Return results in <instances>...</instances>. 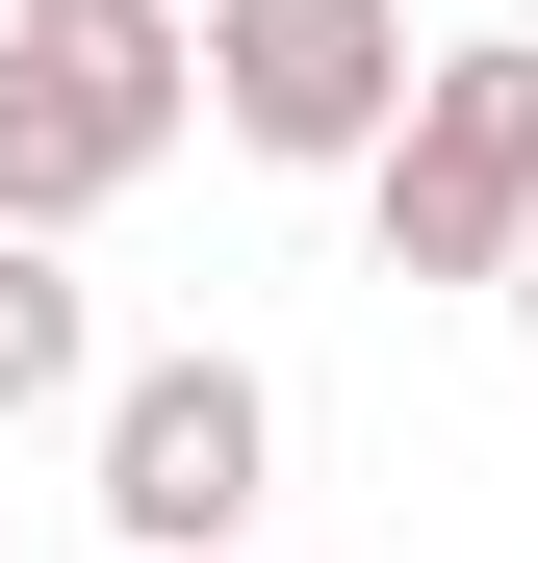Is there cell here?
I'll use <instances>...</instances> for the list:
<instances>
[{
	"instance_id": "6da1fadb",
	"label": "cell",
	"mask_w": 538,
	"mask_h": 563,
	"mask_svg": "<svg viewBox=\"0 0 538 563\" xmlns=\"http://www.w3.org/2000/svg\"><path fill=\"white\" fill-rule=\"evenodd\" d=\"M206 129V0H0V231H103Z\"/></svg>"
},
{
	"instance_id": "7a4b0ae2",
	"label": "cell",
	"mask_w": 538,
	"mask_h": 563,
	"mask_svg": "<svg viewBox=\"0 0 538 563\" xmlns=\"http://www.w3.org/2000/svg\"><path fill=\"white\" fill-rule=\"evenodd\" d=\"M359 206H385V282H513L538 256V26H462V52H436Z\"/></svg>"
},
{
	"instance_id": "3957f363",
	"label": "cell",
	"mask_w": 538,
	"mask_h": 563,
	"mask_svg": "<svg viewBox=\"0 0 538 563\" xmlns=\"http://www.w3.org/2000/svg\"><path fill=\"white\" fill-rule=\"evenodd\" d=\"M410 0H206V129L231 154H283V179H385L410 129Z\"/></svg>"
},
{
	"instance_id": "277c9868",
	"label": "cell",
	"mask_w": 538,
	"mask_h": 563,
	"mask_svg": "<svg viewBox=\"0 0 538 563\" xmlns=\"http://www.w3.org/2000/svg\"><path fill=\"white\" fill-rule=\"evenodd\" d=\"M256 487H283V385L256 358H129L103 385V538L129 563H231Z\"/></svg>"
},
{
	"instance_id": "5b68a950",
	"label": "cell",
	"mask_w": 538,
	"mask_h": 563,
	"mask_svg": "<svg viewBox=\"0 0 538 563\" xmlns=\"http://www.w3.org/2000/svg\"><path fill=\"white\" fill-rule=\"evenodd\" d=\"M77 385H103V308H77V256H52V231H0V435L77 410Z\"/></svg>"
},
{
	"instance_id": "8992f818",
	"label": "cell",
	"mask_w": 538,
	"mask_h": 563,
	"mask_svg": "<svg viewBox=\"0 0 538 563\" xmlns=\"http://www.w3.org/2000/svg\"><path fill=\"white\" fill-rule=\"evenodd\" d=\"M487 308H513V358H538V256H513V282H487Z\"/></svg>"
},
{
	"instance_id": "52a82bcc",
	"label": "cell",
	"mask_w": 538,
	"mask_h": 563,
	"mask_svg": "<svg viewBox=\"0 0 538 563\" xmlns=\"http://www.w3.org/2000/svg\"><path fill=\"white\" fill-rule=\"evenodd\" d=\"M513 26H538V0H513Z\"/></svg>"
}]
</instances>
